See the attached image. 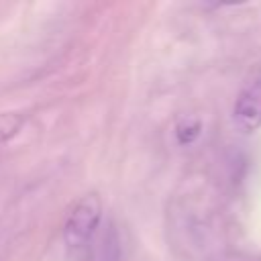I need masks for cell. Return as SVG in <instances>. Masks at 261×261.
Wrapping results in <instances>:
<instances>
[{"mask_svg":"<svg viewBox=\"0 0 261 261\" xmlns=\"http://www.w3.org/2000/svg\"><path fill=\"white\" fill-rule=\"evenodd\" d=\"M102 220V200L96 192L82 196L65 216L63 222V243L69 251H86Z\"/></svg>","mask_w":261,"mask_h":261,"instance_id":"1","label":"cell"},{"mask_svg":"<svg viewBox=\"0 0 261 261\" xmlns=\"http://www.w3.org/2000/svg\"><path fill=\"white\" fill-rule=\"evenodd\" d=\"M232 116L245 130H257L261 126V69L253 73L237 94Z\"/></svg>","mask_w":261,"mask_h":261,"instance_id":"2","label":"cell"},{"mask_svg":"<svg viewBox=\"0 0 261 261\" xmlns=\"http://www.w3.org/2000/svg\"><path fill=\"white\" fill-rule=\"evenodd\" d=\"M96 261H122V243L116 226L110 222L96 247Z\"/></svg>","mask_w":261,"mask_h":261,"instance_id":"3","label":"cell"},{"mask_svg":"<svg viewBox=\"0 0 261 261\" xmlns=\"http://www.w3.org/2000/svg\"><path fill=\"white\" fill-rule=\"evenodd\" d=\"M202 130V122L196 116H179L175 122V139L179 145H192Z\"/></svg>","mask_w":261,"mask_h":261,"instance_id":"4","label":"cell"},{"mask_svg":"<svg viewBox=\"0 0 261 261\" xmlns=\"http://www.w3.org/2000/svg\"><path fill=\"white\" fill-rule=\"evenodd\" d=\"M24 124V114L20 112H0V145L12 141Z\"/></svg>","mask_w":261,"mask_h":261,"instance_id":"5","label":"cell"}]
</instances>
